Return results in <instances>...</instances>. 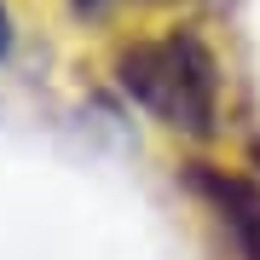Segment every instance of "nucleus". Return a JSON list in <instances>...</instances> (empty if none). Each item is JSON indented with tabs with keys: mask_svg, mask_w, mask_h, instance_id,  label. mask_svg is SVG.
Masks as SVG:
<instances>
[{
	"mask_svg": "<svg viewBox=\"0 0 260 260\" xmlns=\"http://www.w3.org/2000/svg\"><path fill=\"white\" fill-rule=\"evenodd\" d=\"M116 81L133 104H145L162 127L185 139H208L220 121V58L197 29H168L121 47Z\"/></svg>",
	"mask_w": 260,
	"mask_h": 260,
	"instance_id": "nucleus-1",
	"label": "nucleus"
},
{
	"mask_svg": "<svg viewBox=\"0 0 260 260\" xmlns=\"http://www.w3.org/2000/svg\"><path fill=\"white\" fill-rule=\"evenodd\" d=\"M254 162H260V139H254Z\"/></svg>",
	"mask_w": 260,
	"mask_h": 260,
	"instance_id": "nucleus-4",
	"label": "nucleus"
},
{
	"mask_svg": "<svg viewBox=\"0 0 260 260\" xmlns=\"http://www.w3.org/2000/svg\"><path fill=\"white\" fill-rule=\"evenodd\" d=\"M6 41H12V35H6V12H0V52H6Z\"/></svg>",
	"mask_w": 260,
	"mask_h": 260,
	"instance_id": "nucleus-3",
	"label": "nucleus"
},
{
	"mask_svg": "<svg viewBox=\"0 0 260 260\" xmlns=\"http://www.w3.org/2000/svg\"><path fill=\"white\" fill-rule=\"evenodd\" d=\"M185 179H191V191L208 203L225 249H232L237 260H260V185L254 179L232 174V168H214V162H191Z\"/></svg>",
	"mask_w": 260,
	"mask_h": 260,
	"instance_id": "nucleus-2",
	"label": "nucleus"
}]
</instances>
